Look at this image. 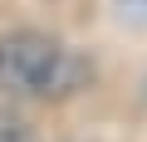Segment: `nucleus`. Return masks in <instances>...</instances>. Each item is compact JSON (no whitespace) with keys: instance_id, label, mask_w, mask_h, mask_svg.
Returning a JSON list of instances; mask_svg holds the SVG:
<instances>
[{"instance_id":"nucleus-1","label":"nucleus","mask_w":147,"mask_h":142,"mask_svg":"<svg viewBox=\"0 0 147 142\" xmlns=\"http://www.w3.org/2000/svg\"><path fill=\"white\" fill-rule=\"evenodd\" d=\"M84 79V59L39 30H15L0 39V88L15 98H59Z\"/></svg>"},{"instance_id":"nucleus-2","label":"nucleus","mask_w":147,"mask_h":142,"mask_svg":"<svg viewBox=\"0 0 147 142\" xmlns=\"http://www.w3.org/2000/svg\"><path fill=\"white\" fill-rule=\"evenodd\" d=\"M0 142H34V132H30L25 118H15V113L0 108Z\"/></svg>"}]
</instances>
